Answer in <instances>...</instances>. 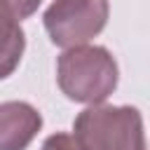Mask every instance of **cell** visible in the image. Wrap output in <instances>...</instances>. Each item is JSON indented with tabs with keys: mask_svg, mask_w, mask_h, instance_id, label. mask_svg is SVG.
Returning <instances> with one entry per match:
<instances>
[{
	"mask_svg": "<svg viewBox=\"0 0 150 150\" xmlns=\"http://www.w3.org/2000/svg\"><path fill=\"white\" fill-rule=\"evenodd\" d=\"M120 68L110 49L101 45L68 47L56 59V84L61 94L75 103L94 105L117 89Z\"/></svg>",
	"mask_w": 150,
	"mask_h": 150,
	"instance_id": "6da1fadb",
	"label": "cell"
},
{
	"mask_svg": "<svg viewBox=\"0 0 150 150\" xmlns=\"http://www.w3.org/2000/svg\"><path fill=\"white\" fill-rule=\"evenodd\" d=\"M73 136L82 150H145L143 115L134 105H87L73 122Z\"/></svg>",
	"mask_w": 150,
	"mask_h": 150,
	"instance_id": "7a4b0ae2",
	"label": "cell"
},
{
	"mask_svg": "<svg viewBox=\"0 0 150 150\" xmlns=\"http://www.w3.org/2000/svg\"><path fill=\"white\" fill-rule=\"evenodd\" d=\"M108 0H54L45 14L42 26L56 47H77L94 40L108 23Z\"/></svg>",
	"mask_w": 150,
	"mask_h": 150,
	"instance_id": "3957f363",
	"label": "cell"
},
{
	"mask_svg": "<svg viewBox=\"0 0 150 150\" xmlns=\"http://www.w3.org/2000/svg\"><path fill=\"white\" fill-rule=\"evenodd\" d=\"M42 129V115L28 101L0 103V150H26Z\"/></svg>",
	"mask_w": 150,
	"mask_h": 150,
	"instance_id": "277c9868",
	"label": "cell"
},
{
	"mask_svg": "<svg viewBox=\"0 0 150 150\" xmlns=\"http://www.w3.org/2000/svg\"><path fill=\"white\" fill-rule=\"evenodd\" d=\"M23 49H26V33L21 28V21L0 0V80L9 77L19 68Z\"/></svg>",
	"mask_w": 150,
	"mask_h": 150,
	"instance_id": "5b68a950",
	"label": "cell"
},
{
	"mask_svg": "<svg viewBox=\"0 0 150 150\" xmlns=\"http://www.w3.org/2000/svg\"><path fill=\"white\" fill-rule=\"evenodd\" d=\"M42 150H82L75 141L73 134H66V131H56L52 136L45 138L42 143Z\"/></svg>",
	"mask_w": 150,
	"mask_h": 150,
	"instance_id": "8992f818",
	"label": "cell"
},
{
	"mask_svg": "<svg viewBox=\"0 0 150 150\" xmlns=\"http://www.w3.org/2000/svg\"><path fill=\"white\" fill-rule=\"evenodd\" d=\"M2 2L9 7V12H12L19 21L33 16V14L38 12V7L42 5V0H2Z\"/></svg>",
	"mask_w": 150,
	"mask_h": 150,
	"instance_id": "52a82bcc",
	"label": "cell"
}]
</instances>
